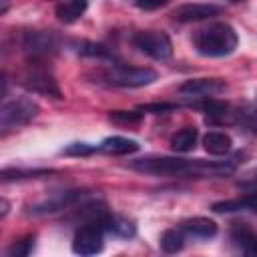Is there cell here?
Masks as SVG:
<instances>
[{
	"label": "cell",
	"instance_id": "6da1fadb",
	"mask_svg": "<svg viewBox=\"0 0 257 257\" xmlns=\"http://www.w3.org/2000/svg\"><path fill=\"white\" fill-rule=\"evenodd\" d=\"M131 169L157 177H225L235 171V163L225 161H201V159H179V157H145L131 163Z\"/></svg>",
	"mask_w": 257,
	"mask_h": 257
},
{
	"label": "cell",
	"instance_id": "7a4b0ae2",
	"mask_svg": "<svg viewBox=\"0 0 257 257\" xmlns=\"http://www.w3.org/2000/svg\"><path fill=\"white\" fill-rule=\"evenodd\" d=\"M193 44L199 54L219 58L235 52L239 38L235 28L229 22H211L205 28H199L193 36Z\"/></svg>",
	"mask_w": 257,
	"mask_h": 257
},
{
	"label": "cell",
	"instance_id": "3957f363",
	"mask_svg": "<svg viewBox=\"0 0 257 257\" xmlns=\"http://www.w3.org/2000/svg\"><path fill=\"white\" fill-rule=\"evenodd\" d=\"M96 76L100 78V82L108 86H122V88H139L157 80V72L153 68L128 66V64H112L108 68L98 70Z\"/></svg>",
	"mask_w": 257,
	"mask_h": 257
},
{
	"label": "cell",
	"instance_id": "277c9868",
	"mask_svg": "<svg viewBox=\"0 0 257 257\" xmlns=\"http://www.w3.org/2000/svg\"><path fill=\"white\" fill-rule=\"evenodd\" d=\"M38 112H40V106L28 96H18V98L6 100L0 108V128H2V133L20 128V126L28 124L32 118H36Z\"/></svg>",
	"mask_w": 257,
	"mask_h": 257
},
{
	"label": "cell",
	"instance_id": "5b68a950",
	"mask_svg": "<svg viewBox=\"0 0 257 257\" xmlns=\"http://www.w3.org/2000/svg\"><path fill=\"white\" fill-rule=\"evenodd\" d=\"M20 84L36 94L52 96V98H62V90L56 82V78L42 66L40 60H28V68L20 78Z\"/></svg>",
	"mask_w": 257,
	"mask_h": 257
},
{
	"label": "cell",
	"instance_id": "8992f818",
	"mask_svg": "<svg viewBox=\"0 0 257 257\" xmlns=\"http://www.w3.org/2000/svg\"><path fill=\"white\" fill-rule=\"evenodd\" d=\"M133 44L155 60H169L173 56V42L163 30H139L133 36Z\"/></svg>",
	"mask_w": 257,
	"mask_h": 257
},
{
	"label": "cell",
	"instance_id": "52a82bcc",
	"mask_svg": "<svg viewBox=\"0 0 257 257\" xmlns=\"http://www.w3.org/2000/svg\"><path fill=\"white\" fill-rule=\"evenodd\" d=\"M22 48L28 54V60H44L46 56L54 54L58 48V38L54 32L30 30L22 36Z\"/></svg>",
	"mask_w": 257,
	"mask_h": 257
},
{
	"label": "cell",
	"instance_id": "ba28073f",
	"mask_svg": "<svg viewBox=\"0 0 257 257\" xmlns=\"http://www.w3.org/2000/svg\"><path fill=\"white\" fill-rule=\"evenodd\" d=\"M104 229L98 223H84L72 239V251L78 255H96L104 247Z\"/></svg>",
	"mask_w": 257,
	"mask_h": 257
},
{
	"label": "cell",
	"instance_id": "9c48e42d",
	"mask_svg": "<svg viewBox=\"0 0 257 257\" xmlns=\"http://www.w3.org/2000/svg\"><path fill=\"white\" fill-rule=\"evenodd\" d=\"M80 199H82V193H80V191H62V193H54V195L44 197V199H40L38 203L30 205L28 213H32V215L56 213V211H62V209H68V207L76 205Z\"/></svg>",
	"mask_w": 257,
	"mask_h": 257
},
{
	"label": "cell",
	"instance_id": "30bf717a",
	"mask_svg": "<svg viewBox=\"0 0 257 257\" xmlns=\"http://www.w3.org/2000/svg\"><path fill=\"white\" fill-rule=\"evenodd\" d=\"M223 14V6H217V4H181L173 10V18L177 22H199V20H207V18H213V16H219Z\"/></svg>",
	"mask_w": 257,
	"mask_h": 257
},
{
	"label": "cell",
	"instance_id": "8fae6325",
	"mask_svg": "<svg viewBox=\"0 0 257 257\" xmlns=\"http://www.w3.org/2000/svg\"><path fill=\"white\" fill-rule=\"evenodd\" d=\"M225 80L221 78H191L179 86V92L185 96H195V98H209L225 90Z\"/></svg>",
	"mask_w": 257,
	"mask_h": 257
},
{
	"label": "cell",
	"instance_id": "7c38bea8",
	"mask_svg": "<svg viewBox=\"0 0 257 257\" xmlns=\"http://www.w3.org/2000/svg\"><path fill=\"white\" fill-rule=\"evenodd\" d=\"M183 233L193 239H211L217 235V223L209 217H191L179 223Z\"/></svg>",
	"mask_w": 257,
	"mask_h": 257
},
{
	"label": "cell",
	"instance_id": "4fadbf2b",
	"mask_svg": "<svg viewBox=\"0 0 257 257\" xmlns=\"http://www.w3.org/2000/svg\"><path fill=\"white\" fill-rule=\"evenodd\" d=\"M100 227L106 233H110L114 237H120V239H131L137 233L135 221H131V219H126L122 215H114V213H106L104 219L100 221Z\"/></svg>",
	"mask_w": 257,
	"mask_h": 257
},
{
	"label": "cell",
	"instance_id": "5bb4252c",
	"mask_svg": "<svg viewBox=\"0 0 257 257\" xmlns=\"http://www.w3.org/2000/svg\"><path fill=\"white\" fill-rule=\"evenodd\" d=\"M231 237L235 245L249 255H257V233L247 225V223H233L231 227Z\"/></svg>",
	"mask_w": 257,
	"mask_h": 257
},
{
	"label": "cell",
	"instance_id": "9a60e30c",
	"mask_svg": "<svg viewBox=\"0 0 257 257\" xmlns=\"http://www.w3.org/2000/svg\"><path fill=\"white\" fill-rule=\"evenodd\" d=\"M215 213H237V211H257V191L247 193L237 199L219 201L211 207Z\"/></svg>",
	"mask_w": 257,
	"mask_h": 257
},
{
	"label": "cell",
	"instance_id": "2e32d148",
	"mask_svg": "<svg viewBox=\"0 0 257 257\" xmlns=\"http://www.w3.org/2000/svg\"><path fill=\"white\" fill-rule=\"evenodd\" d=\"M98 151L100 153H106V155H131V153H137L139 151V143L128 139V137H106L100 145H98Z\"/></svg>",
	"mask_w": 257,
	"mask_h": 257
},
{
	"label": "cell",
	"instance_id": "e0dca14e",
	"mask_svg": "<svg viewBox=\"0 0 257 257\" xmlns=\"http://www.w3.org/2000/svg\"><path fill=\"white\" fill-rule=\"evenodd\" d=\"M86 0H62L60 4H56L54 14L60 22L64 24H72L76 22L84 12H86Z\"/></svg>",
	"mask_w": 257,
	"mask_h": 257
},
{
	"label": "cell",
	"instance_id": "ac0fdd59",
	"mask_svg": "<svg viewBox=\"0 0 257 257\" xmlns=\"http://www.w3.org/2000/svg\"><path fill=\"white\" fill-rule=\"evenodd\" d=\"M203 147L209 155H215V157H221V155H227L233 147V141L229 135L221 133V131H209L205 137H203Z\"/></svg>",
	"mask_w": 257,
	"mask_h": 257
},
{
	"label": "cell",
	"instance_id": "d6986e66",
	"mask_svg": "<svg viewBox=\"0 0 257 257\" xmlns=\"http://www.w3.org/2000/svg\"><path fill=\"white\" fill-rule=\"evenodd\" d=\"M197 139H199V133L195 126H185L181 131H177L173 137H171V149L175 153H189L195 149L197 145Z\"/></svg>",
	"mask_w": 257,
	"mask_h": 257
},
{
	"label": "cell",
	"instance_id": "ffe728a7",
	"mask_svg": "<svg viewBox=\"0 0 257 257\" xmlns=\"http://www.w3.org/2000/svg\"><path fill=\"white\" fill-rule=\"evenodd\" d=\"M72 48L76 54L80 56H90V58H108L112 60L114 54L110 48H106L104 44H98V42H90V40H76L72 42Z\"/></svg>",
	"mask_w": 257,
	"mask_h": 257
},
{
	"label": "cell",
	"instance_id": "44dd1931",
	"mask_svg": "<svg viewBox=\"0 0 257 257\" xmlns=\"http://www.w3.org/2000/svg\"><path fill=\"white\" fill-rule=\"evenodd\" d=\"M185 239H187V235L183 233V229L177 225V227H173V229H167L163 235H161V249L165 251V253H177V251H181L183 247H185Z\"/></svg>",
	"mask_w": 257,
	"mask_h": 257
},
{
	"label": "cell",
	"instance_id": "7402d4cb",
	"mask_svg": "<svg viewBox=\"0 0 257 257\" xmlns=\"http://www.w3.org/2000/svg\"><path fill=\"white\" fill-rule=\"evenodd\" d=\"M56 171L52 169H4L2 171V181H20V179H38L46 175H54Z\"/></svg>",
	"mask_w": 257,
	"mask_h": 257
},
{
	"label": "cell",
	"instance_id": "603a6c76",
	"mask_svg": "<svg viewBox=\"0 0 257 257\" xmlns=\"http://www.w3.org/2000/svg\"><path fill=\"white\" fill-rule=\"evenodd\" d=\"M32 247H34V235H26V237L14 241V243L8 247L6 253H8L10 257H26V255L32 251Z\"/></svg>",
	"mask_w": 257,
	"mask_h": 257
},
{
	"label": "cell",
	"instance_id": "cb8c5ba5",
	"mask_svg": "<svg viewBox=\"0 0 257 257\" xmlns=\"http://www.w3.org/2000/svg\"><path fill=\"white\" fill-rule=\"evenodd\" d=\"M108 118L116 124H137V122H141L143 112H139V110H112L108 114Z\"/></svg>",
	"mask_w": 257,
	"mask_h": 257
},
{
	"label": "cell",
	"instance_id": "d4e9b609",
	"mask_svg": "<svg viewBox=\"0 0 257 257\" xmlns=\"http://www.w3.org/2000/svg\"><path fill=\"white\" fill-rule=\"evenodd\" d=\"M96 151H98V147L88 145V143H70L60 153L62 155H68V157H86V155H92Z\"/></svg>",
	"mask_w": 257,
	"mask_h": 257
},
{
	"label": "cell",
	"instance_id": "484cf974",
	"mask_svg": "<svg viewBox=\"0 0 257 257\" xmlns=\"http://www.w3.org/2000/svg\"><path fill=\"white\" fill-rule=\"evenodd\" d=\"M175 108H177V104H173V102H153V104H141L139 106V110L153 112V114H165V112L175 110Z\"/></svg>",
	"mask_w": 257,
	"mask_h": 257
},
{
	"label": "cell",
	"instance_id": "4316f807",
	"mask_svg": "<svg viewBox=\"0 0 257 257\" xmlns=\"http://www.w3.org/2000/svg\"><path fill=\"white\" fill-rule=\"evenodd\" d=\"M169 4V0H135V6L141 10H157Z\"/></svg>",
	"mask_w": 257,
	"mask_h": 257
},
{
	"label": "cell",
	"instance_id": "83f0119b",
	"mask_svg": "<svg viewBox=\"0 0 257 257\" xmlns=\"http://www.w3.org/2000/svg\"><path fill=\"white\" fill-rule=\"evenodd\" d=\"M6 213H8V201L2 199V217H6Z\"/></svg>",
	"mask_w": 257,
	"mask_h": 257
},
{
	"label": "cell",
	"instance_id": "f1b7e54d",
	"mask_svg": "<svg viewBox=\"0 0 257 257\" xmlns=\"http://www.w3.org/2000/svg\"><path fill=\"white\" fill-rule=\"evenodd\" d=\"M253 185H257V175H255V179H253Z\"/></svg>",
	"mask_w": 257,
	"mask_h": 257
},
{
	"label": "cell",
	"instance_id": "f546056e",
	"mask_svg": "<svg viewBox=\"0 0 257 257\" xmlns=\"http://www.w3.org/2000/svg\"><path fill=\"white\" fill-rule=\"evenodd\" d=\"M233 2H241V0H233Z\"/></svg>",
	"mask_w": 257,
	"mask_h": 257
}]
</instances>
